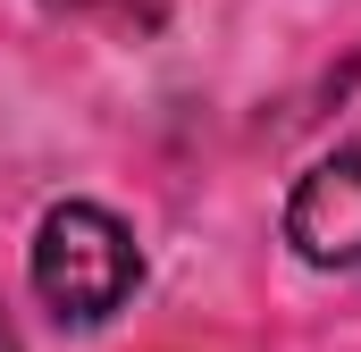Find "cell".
<instances>
[{
  "mask_svg": "<svg viewBox=\"0 0 361 352\" xmlns=\"http://www.w3.org/2000/svg\"><path fill=\"white\" fill-rule=\"evenodd\" d=\"M25 277H34V302L59 319V327H101L135 302L143 285V244L118 210L101 201H51L42 227H34V252H25Z\"/></svg>",
  "mask_w": 361,
  "mask_h": 352,
  "instance_id": "cell-1",
  "label": "cell"
},
{
  "mask_svg": "<svg viewBox=\"0 0 361 352\" xmlns=\"http://www.w3.org/2000/svg\"><path fill=\"white\" fill-rule=\"evenodd\" d=\"M286 244H294L302 268H328V277L361 268V143H345V151H328V160H311L294 176Z\"/></svg>",
  "mask_w": 361,
  "mask_h": 352,
  "instance_id": "cell-2",
  "label": "cell"
},
{
  "mask_svg": "<svg viewBox=\"0 0 361 352\" xmlns=\"http://www.w3.org/2000/svg\"><path fill=\"white\" fill-rule=\"evenodd\" d=\"M42 8H59V17H76V8H101V0H42Z\"/></svg>",
  "mask_w": 361,
  "mask_h": 352,
  "instance_id": "cell-3",
  "label": "cell"
},
{
  "mask_svg": "<svg viewBox=\"0 0 361 352\" xmlns=\"http://www.w3.org/2000/svg\"><path fill=\"white\" fill-rule=\"evenodd\" d=\"M0 352H17V336H8V319H0Z\"/></svg>",
  "mask_w": 361,
  "mask_h": 352,
  "instance_id": "cell-4",
  "label": "cell"
}]
</instances>
